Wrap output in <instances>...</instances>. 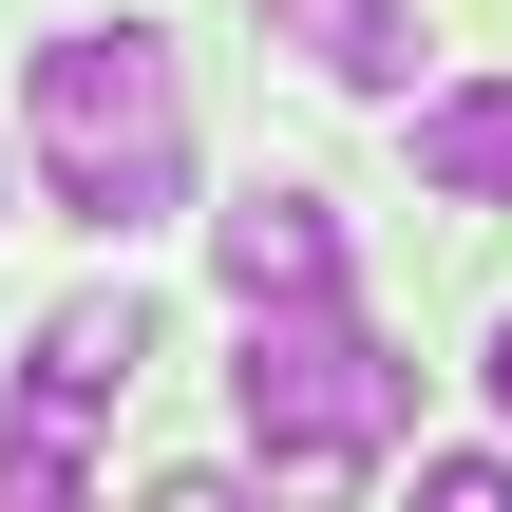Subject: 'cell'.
Here are the masks:
<instances>
[{"label":"cell","mask_w":512,"mask_h":512,"mask_svg":"<svg viewBox=\"0 0 512 512\" xmlns=\"http://www.w3.org/2000/svg\"><path fill=\"white\" fill-rule=\"evenodd\" d=\"M19 152H38V190H57V228H95V247L171 228V209H190L171 38H152V19H57V38L19 57Z\"/></svg>","instance_id":"1"},{"label":"cell","mask_w":512,"mask_h":512,"mask_svg":"<svg viewBox=\"0 0 512 512\" xmlns=\"http://www.w3.org/2000/svg\"><path fill=\"white\" fill-rule=\"evenodd\" d=\"M494 399H512V323H494Z\"/></svg>","instance_id":"9"},{"label":"cell","mask_w":512,"mask_h":512,"mask_svg":"<svg viewBox=\"0 0 512 512\" xmlns=\"http://www.w3.org/2000/svg\"><path fill=\"white\" fill-rule=\"evenodd\" d=\"M418 512H512V456H418Z\"/></svg>","instance_id":"8"},{"label":"cell","mask_w":512,"mask_h":512,"mask_svg":"<svg viewBox=\"0 0 512 512\" xmlns=\"http://www.w3.org/2000/svg\"><path fill=\"white\" fill-rule=\"evenodd\" d=\"M0 494H19V512L76 494V418H57V399H19V418H0Z\"/></svg>","instance_id":"7"},{"label":"cell","mask_w":512,"mask_h":512,"mask_svg":"<svg viewBox=\"0 0 512 512\" xmlns=\"http://www.w3.org/2000/svg\"><path fill=\"white\" fill-rule=\"evenodd\" d=\"M418 190H437V209H512V76L418 95Z\"/></svg>","instance_id":"6"},{"label":"cell","mask_w":512,"mask_h":512,"mask_svg":"<svg viewBox=\"0 0 512 512\" xmlns=\"http://www.w3.org/2000/svg\"><path fill=\"white\" fill-rule=\"evenodd\" d=\"M209 266H228V304H304V285H342V209L304 171H266V190L209 209Z\"/></svg>","instance_id":"3"},{"label":"cell","mask_w":512,"mask_h":512,"mask_svg":"<svg viewBox=\"0 0 512 512\" xmlns=\"http://www.w3.org/2000/svg\"><path fill=\"white\" fill-rule=\"evenodd\" d=\"M266 19V57H304V76H342V95H399L418 76V19L399 0H247Z\"/></svg>","instance_id":"5"},{"label":"cell","mask_w":512,"mask_h":512,"mask_svg":"<svg viewBox=\"0 0 512 512\" xmlns=\"http://www.w3.org/2000/svg\"><path fill=\"white\" fill-rule=\"evenodd\" d=\"M0 190H19V152H0Z\"/></svg>","instance_id":"10"},{"label":"cell","mask_w":512,"mask_h":512,"mask_svg":"<svg viewBox=\"0 0 512 512\" xmlns=\"http://www.w3.org/2000/svg\"><path fill=\"white\" fill-rule=\"evenodd\" d=\"M228 418L266 437V475H285V494H361V475L399 456V418H418V361H399L342 285H304V304H247Z\"/></svg>","instance_id":"2"},{"label":"cell","mask_w":512,"mask_h":512,"mask_svg":"<svg viewBox=\"0 0 512 512\" xmlns=\"http://www.w3.org/2000/svg\"><path fill=\"white\" fill-rule=\"evenodd\" d=\"M152 380V304L133 285H76V304H38V342H19V399H57V418H114Z\"/></svg>","instance_id":"4"}]
</instances>
